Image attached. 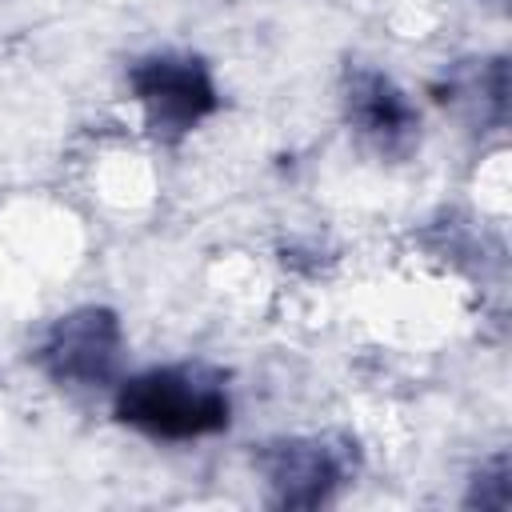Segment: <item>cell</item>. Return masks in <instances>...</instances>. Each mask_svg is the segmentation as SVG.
I'll list each match as a JSON object with an SVG mask.
<instances>
[{
  "mask_svg": "<svg viewBox=\"0 0 512 512\" xmlns=\"http://www.w3.org/2000/svg\"><path fill=\"white\" fill-rule=\"evenodd\" d=\"M252 464L268 488L272 508L308 512L324 508L348 488L360 472V448L340 432H308V436H276L252 452Z\"/></svg>",
  "mask_w": 512,
  "mask_h": 512,
  "instance_id": "2",
  "label": "cell"
},
{
  "mask_svg": "<svg viewBox=\"0 0 512 512\" xmlns=\"http://www.w3.org/2000/svg\"><path fill=\"white\" fill-rule=\"evenodd\" d=\"M464 504L468 508H492V512H504L512 504V460H508V452H496L476 468Z\"/></svg>",
  "mask_w": 512,
  "mask_h": 512,
  "instance_id": "7",
  "label": "cell"
},
{
  "mask_svg": "<svg viewBox=\"0 0 512 512\" xmlns=\"http://www.w3.org/2000/svg\"><path fill=\"white\" fill-rule=\"evenodd\" d=\"M128 88L144 112V128L164 144H176L220 108L216 80L208 64L192 52L140 56L128 68Z\"/></svg>",
  "mask_w": 512,
  "mask_h": 512,
  "instance_id": "3",
  "label": "cell"
},
{
  "mask_svg": "<svg viewBox=\"0 0 512 512\" xmlns=\"http://www.w3.org/2000/svg\"><path fill=\"white\" fill-rule=\"evenodd\" d=\"M348 128L384 160H408L420 144V112L408 92L376 64H348L340 76Z\"/></svg>",
  "mask_w": 512,
  "mask_h": 512,
  "instance_id": "5",
  "label": "cell"
},
{
  "mask_svg": "<svg viewBox=\"0 0 512 512\" xmlns=\"http://www.w3.org/2000/svg\"><path fill=\"white\" fill-rule=\"evenodd\" d=\"M32 364L60 388H104L124 364L120 316L104 304H84L56 316L32 348Z\"/></svg>",
  "mask_w": 512,
  "mask_h": 512,
  "instance_id": "4",
  "label": "cell"
},
{
  "mask_svg": "<svg viewBox=\"0 0 512 512\" xmlns=\"http://www.w3.org/2000/svg\"><path fill=\"white\" fill-rule=\"evenodd\" d=\"M112 412L120 424L152 440H200L232 424L228 376L204 360L160 364L120 380Z\"/></svg>",
  "mask_w": 512,
  "mask_h": 512,
  "instance_id": "1",
  "label": "cell"
},
{
  "mask_svg": "<svg viewBox=\"0 0 512 512\" xmlns=\"http://www.w3.org/2000/svg\"><path fill=\"white\" fill-rule=\"evenodd\" d=\"M432 100L476 132L504 128L508 124V60L468 56L448 64L440 80H432Z\"/></svg>",
  "mask_w": 512,
  "mask_h": 512,
  "instance_id": "6",
  "label": "cell"
}]
</instances>
